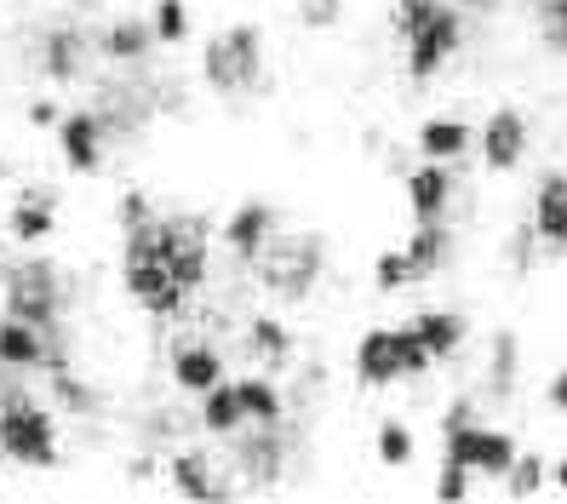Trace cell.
Listing matches in <instances>:
<instances>
[{"label": "cell", "mask_w": 567, "mask_h": 504, "mask_svg": "<svg viewBox=\"0 0 567 504\" xmlns=\"http://www.w3.org/2000/svg\"><path fill=\"white\" fill-rule=\"evenodd\" d=\"M121 247L155 253L184 292H202L213 276V229L202 213H150L121 224Z\"/></svg>", "instance_id": "cell-1"}, {"label": "cell", "mask_w": 567, "mask_h": 504, "mask_svg": "<svg viewBox=\"0 0 567 504\" xmlns=\"http://www.w3.org/2000/svg\"><path fill=\"white\" fill-rule=\"evenodd\" d=\"M321 270H327V241L316 229H276V241L252 264L258 287L270 298H281V305H305L321 287Z\"/></svg>", "instance_id": "cell-2"}, {"label": "cell", "mask_w": 567, "mask_h": 504, "mask_svg": "<svg viewBox=\"0 0 567 504\" xmlns=\"http://www.w3.org/2000/svg\"><path fill=\"white\" fill-rule=\"evenodd\" d=\"M202 81L218 97H247L264 86V29L258 23H224L202 47Z\"/></svg>", "instance_id": "cell-3"}, {"label": "cell", "mask_w": 567, "mask_h": 504, "mask_svg": "<svg viewBox=\"0 0 567 504\" xmlns=\"http://www.w3.org/2000/svg\"><path fill=\"white\" fill-rule=\"evenodd\" d=\"M0 453H7L12 464H29V470L63 464L58 424H52V408H47V401L18 395V390L0 395Z\"/></svg>", "instance_id": "cell-4"}, {"label": "cell", "mask_w": 567, "mask_h": 504, "mask_svg": "<svg viewBox=\"0 0 567 504\" xmlns=\"http://www.w3.org/2000/svg\"><path fill=\"white\" fill-rule=\"evenodd\" d=\"M0 298H7V316L41 327L47 339L63 321V305H70V292H63V270L52 258H23V264H12V270H0Z\"/></svg>", "instance_id": "cell-5"}, {"label": "cell", "mask_w": 567, "mask_h": 504, "mask_svg": "<svg viewBox=\"0 0 567 504\" xmlns=\"http://www.w3.org/2000/svg\"><path fill=\"white\" fill-rule=\"evenodd\" d=\"M430 367V350L419 344L413 327H373L355 339V379L367 390H384L395 379H413Z\"/></svg>", "instance_id": "cell-6"}, {"label": "cell", "mask_w": 567, "mask_h": 504, "mask_svg": "<svg viewBox=\"0 0 567 504\" xmlns=\"http://www.w3.org/2000/svg\"><path fill=\"white\" fill-rule=\"evenodd\" d=\"M121 287L138 310H150L155 321H178L189 310V292L173 281V270L155 258V253H138V247H121Z\"/></svg>", "instance_id": "cell-7"}, {"label": "cell", "mask_w": 567, "mask_h": 504, "mask_svg": "<svg viewBox=\"0 0 567 504\" xmlns=\"http://www.w3.org/2000/svg\"><path fill=\"white\" fill-rule=\"evenodd\" d=\"M442 435H447V459H453V464H464L471 476H493V482L505 476L511 459L522 453L511 430L476 424V413H471V419H442Z\"/></svg>", "instance_id": "cell-8"}, {"label": "cell", "mask_w": 567, "mask_h": 504, "mask_svg": "<svg viewBox=\"0 0 567 504\" xmlns=\"http://www.w3.org/2000/svg\"><path fill=\"white\" fill-rule=\"evenodd\" d=\"M92 58H97V41H92V29H81V23H47L41 35H35V70L52 86L86 81Z\"/></svg>", "instance_id": "cell-9"}, {"label": "cell", "mask_w": 567, "mask_h": 504, "mask_svg": "<svg viewBox=\"0 0 567 504\" xmlns=\"http://www.w3.org/2000/svg\"><path fill=\"white\" fill-rule=\"evenodd\" d=\"M402 47H408V81H436L464 47V18L453 7H436V18L424 29H413Z\"/></svg>", "instance_id": "cell-10"}, {"label": "cell", "mask_w": 567, "mask_h": 504, "mask_svg": "<svg viewBox=\"0 0 567 504\" xmlns=\"http://www.w3.org/2000/svg\"><path fill=\"white\" fill-rule=\"evenodd\" d=\"M52 138H58V155H63V166H70L75 178H97V173H104V161H110V126H104V115H97V110H63Z\"/></svg>", "instance_id": "cell-11"}, {"label": "cell", "mask_w": 567, "mask_h": 504, "mask_svg": "<svg viewBox=\"0 0 567 504\" xmlns=\"http://www.w3.org/2000/svg\"><path fill=\"white\" fill-rule=\"evenodd\" d=\"M276 229H281V213L270 207V200H241L236 213H229L224 224H218V235H224V247L236 253L247 270L258 264V253L276 241Z\"/></svg>", "instance_id": "cell-12"}, {"label": "cell", "mask_w": 567, "mask_h": 504, "mask_svg": "<svg viewBox=\"0 0 567 504\" xmlns=\"http://www.w3.org/2000/svg\"><path fill=\"white\" fill-rule=\"evenodd\" d=\"M476 144H482V166H487V173H516L522 155H527V115L516 104L493 110L487 126L476 132Z\"/></svg>", "instance_id": "cell-13"}, {"label": "cell", "mask_w": 567, "mask_h": 504, "mask_svg": "<svg viewBox=\"0 0 567 504\" xmlns=\"http://www.w3.org/2000/svg\"><path fill=\"white\" fill-rule=\"evenodd\" d=\"M533 241L545 253H567V173H545L539 189H533Z\"/></svg>", "instance_id": "cell-14"}, {"label": "cell", "mask_w": 567, "mask_h": 504, "mask_svg": "<svg viewBox=\"0 0 567 504\" xmlns=\"http://www.w3.org/2000/svg\"><path fill=\"white\" fill-rule=\"evenodd\" d=\"M402 189H408L413 218L430 224V218H447L453 195H458V178L447 173V161H424V166H413V173L402 178Z\"/></svg>", "instance_id": "cell-15"}, {"label": "cell", "mask_w": 567, "mask_h": 504, "mask_svg": "<svg viewBox=\"0 0 567 504\" xmlns=\"http://www.w3.org/2000/svg\"><path fill=\"white\" fill-rule=\"evenodd\" d=\"M166 373L184 395H207L218 379H224V356L213 344H195V339H178L173 356H166Z\"/></svg>", "instance_id": "cell-16"}, {"label": "cell", "mask_w": 567, "mask_h": 504, "mask_svg": "<svg viewBox=\"0 0 567 504\" xmlns=\"http://www.w3.org/2000/svg\"><path fill=\"white\" fill-rule=\"evenodd\" d=\"M92 41H97V58H110V63H121V70H132V63H150L155 29L144 18H115V23L97 29Z\"/></svg>", "instance_id": "cell-17"}, {"label": "cell", "mask_w": 567, "mask_h": 504, "mask_svg": "<svg viewBox=\"0 0 567 504\" xmlns=\"http://www.w3.org/2000/svg\"><path fill=\"white\" fill-rule=\"evenodd\" d=\"M47 356H52V339L41 327H29L18 316L0 321V367H12V373H41Z\"/></svg>", "instance_id": "cell-18"}, {"label": "cell", "mask_w": 567, "mask_h": 504, "mask_svg": "<svg viewBox=\"0 0 567 504\" xmlns=\"http://www.w3.org/2000/svg\"><path fill=\"white\" fill-rule=\"evenodd\" d=\"M7 229L18 235L23 247L52 241V235H58V195H47V189H23V195L12 200V213H7Z\"/></svg>", "instance_id": "cell-19"}, {"label": "cell", "mask_w": 567, "mask_h": 504, "mask_svg": "<svg viewBox=\"0 0 567 504\" xmlns=\"http://www.w3.org/2000/svg\"><path fill=\"white\" fill-rule=\"evenodd\" d=\"M166 487L184 493V498H224L229 482L213 476V459L195 453V448H178L173 459H166Z\"/></svg>", "instance_id": "cell-20"}, {"label": "cell", "mask_w": 567, "mask_h": 504, "mask_svg": "<svg viewBox=\"0 0 567 504\" xmlns=\"http://www.w3.org/2000/svg\"><path fill=\"white\" fill-rule=\"evenodd\" d=\"M41 373H47V395L58 401V408L63 413H97V390L75 373V367H70V356H63L58 344H52V356H47V367H41Z\"/></svg>", "instance_id": "cell-21"}, {"label": "cell", "mask_w": 567, "mask_h": 504, "mask_svg": "<svg viewBox=\"0 0 567 504\" xmlns=\"http://www.w3.org/2000/svg\"><path fill=\"white\" fill-rule=\"evenodd\" d=\"M247 350L270 367V373H287L298 339H292V327L281 316H247Z\"/></svg>", "instance_id": "cell-22"}, {"label": "cell", "mask_w": 567, "mask_h": 504, "mask_svg": "<svg viewBox=\"0 0 567 504\" xmlns=\"http://www.w3.org/2000/svg\"><path fill=\"white\" fill-rule=\"evenodd\" d=\"M413 144H419L424 161H458L464 150L476 144V132H471V121H458V115H430Z\"/></svg>", "instance_id": "cell-23"}, {"label": "cell", "mask_w": 567, "mask_h": 504, "mask_svg": "<svg viewBox=\"0 0 567 504\" xmlns=\"http://www.w3.org/2000/svg\"><path fill=\"white\" fill-rule=\"evenodd\" d=\"M408 327L419 332V344L430 350V361H447L464 344V316L458 310H419Z\"/></svg>", "instance_id": "cell-24"}, {"label": "cell", "mask_w": 567, "mask_h": 504, "mask_svg": "<svg viewBox=\"0 0 567 504\" xmlns=\"http://www.w3.org/2000/svg\"><path fill=\"white\" fill-rule=\"evenodd\" d=\"M402 253H408V264H413V281H424V276H436L442 264H447L453 235H447V224H442V218H430V224H419V229H413V241H408Z\"/></svg>", "instance_id": "cell-25"}, {"label": "cell", "mask_w": 567, "mask_h": 504, "mask_svg": "<svg viewBox=\"0 0 567 504\" xmlns=\"http://www.w3.org/2000/svg\"><path fill=\"white\" fill-rule=\"evenodd\" d=\"M202 430H207V435H236V430H247L236 379H218V384L202 395Z\"/></svg>", "instance_id": "cell-26"}, {"label": "cell", "mask_w": 567, "mask_h": 504, "mask_svg": "<svg viewBox=\"0 0 567 504\" xmlns=\"http://www.w3.org/2000/svg\"><path fill=\"white\" fill-rule=\"evenodd\" d=\"M236 390H241L247 424H281L287 419V395H281L276 379H236Z\"/></svg>", "instance_id": "cell-27"}, {"label": "cell", "mask_w": 567, "mask_h": 504, "mask_svg": "<svg viewBox=\"0 0 567 504\" xmlns=\"http://www.w3.org/2000/svg\"><path fill=\"white\" fill-rule=\"evenodd\" d=\"M522 339L505 327V332H493V356H487V390L505 401V395H516V373H522Z\"/></svg>", "instance_id": "cell-28"}, {"label": "cell", "mask_w": 567, "mask_h": 504, "mask_svg": "<svg viewBox=\"0 0 567 504\" xmlns=\"http://www.w3.org/2000/svg\"><path fill=\"white\" fill-rule=\"evenodd\" d=\"M150 29H155V41H161V47H184V41H189V29H195V18H189L184 0H155Z\"/></svg>", "instance_id": "cell-29"}, {"label": "cell", "mask_w": 567, "mask_h": 504, "mask_svg": "<svg viewBox=\"0 0 567 504\" xmlns=\"http://www.w3.org/2000/svg\"><path fill=\"white\" fill-rule=\"evenodd\" d=\"M498 482H505V493H511V498L539 493V487H545V459H539V453H516V459H511V470H505Z\"/></svg>", "instance_id": "cell-30"}, {"label": "cell", "mask_w": 567, "mask_h": 504, "mask_svg": "<svg viewBox=\"0 0 567 504\" xmlns=\"http://www.w3.org/2000/svg\"><path fill=\"white\" fill-rule=\"evenodd\" d=\"M379 464H390V470L413 464V430L402 419H384L379 424Z\"/></svg>", "instance_id": "cell-31"}, {"label": "cell", "mask_w": 567, "mask_h": 504, "mask_svg": "<svg viewBox=\"0 0 567 504\" xmlns=\"http://www.w3.org/2000/svg\"><path fill=\"white\" fill-rule=\"evenodd\" d=\"M533 18H539V41L567 58V0H533Z\"/></svg>", "instance_id": "cell-32"}, {"label": "cell", "mask_w": 567, "mask_h": 504, "mask_svg": "<svg viewBox=\"0 0 567 504\" xmlns=\"http://www.w3.org/2000/svg\"><path fill=\"white\" fill-rule=\"evenodd\" d=\"M408 281H413V264H408L402 247H390V253L373 258V287H379V292H402Z\"/></svg>", "instance_id": "cell-33"}, {"label": "cell", "mask_w": 567, "mask_h": 504, "mask_svg": "<svg viewBox=\"0 0 567 504\" xmlns=\"http://www.w3.org/2000/svg\"><path fill=\"white\" fill-rule=\"evenodd\" d=\"M442 0H395V12H390V29H395V41H408L413 29H424L430 18H436Z\"/></svg>", "instance_id": "cell-34"}, {"label": "cell", "mask_w": 567, "mask_h": 504, "mask_svg": "<svg viewBox=\"0 0 567 504\" xmlns=\"http://www.w3.org/2000/svg\"><path fill=\"white\" fill-rule=\"evenodd\" d=\"M344 18V0H298V23L310 29V35H321V29H339Z\"/></svg>", "instance_id": "cell-35"}, {"label": "cell", "mask_w": 567, "mask_h": 504, "mask_svg": "<svg viewBox=\"0 0 567 504\" xmlns=\"http://www.w3.org/2000/svg\"><path fill=\"white\" fill-rule=\"evenodd\" d=\"M464 493H471V470H464V464H453V459H442L436 498H464Z\"/></svg>", "instance_id": "cell-36"}, {"label": "cell", "mask_w": 567, "mask_h": 504, "mask_svg": "<svg viewBox=\"0 0 567 504\" xmlns=\"http://www.w3.org/2000/svg\"><path fill=\"white\" fill-rule=\"evenodd\" d=\"M29 126H35V132H58V121H63V104H58V97H29Z\"/></svg>", "instance_id": "cell-37"}, {"label": "cell", "mask_w": 567, "mask_h": 504, "mask_svg": "<svg viewBox=\"0 0 567 504\" xmlns=\"http://www.w3.org/2000/svg\"><path fill=\"white\" fill-rule=\"evenodd\" d=\"M545 401H550V408H556V413H567V367H561V373L550 379V390H545Z\"/></svg>", "instance_id": "cell-38"}, {"label": "cell", "mask_w": 567, "mask_h": 504, "mask_svg": "<svg viewBox=\"0 0 567 504\" xmlns=\"http://www.w3.org/2000/svg\"><path fill=\"white\" fill-rule=\"evenodd\" d=\"M550 482H556V487L567 493V453H561V464H556V476H550Z\"/></svg>", "instance_id": "cell-39"}, {"label": "cell", "mask_w": 567, "mask_h": 504, "mask_svg": "<svg viewBox=\"0 0 567 504\" xmlns=\"http://www.w3.org/2000/svg\"><path fill=\"white\" fill-rule=\"evenodd\" d=\"M458 7H476V12H493V7H498V0H458Z\"/></svg>", "instance_id": "cell-40"}, {"label": "cell", "mask_w": 567, "mask_h": 504, "mask_svg": "<svg viewBox=\"0 0 567 504\" xmlns=\"http://www.w3.org/2000/svg\"><path fill=\"white\" fill-rule=\"evenodd\" d=\"M7 178H12V161H7V155H0V184H7Z\"/></svg>", "instance_id": "cell-41"}]
</instances>
